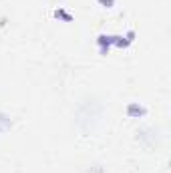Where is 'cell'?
I'll return each mask as SVG.
<instances>
[{
  "label": "cell",
  "instance_id": "6da1fadb",
  "mask_svg": "<svg viewBox=\"0 0 171 173\" xmlns=\"http://www.w3.org/2000/svg\"><path fill=\"white\" fill-rule=\"evenodd\" d=\"M101 2H103V4H111L113 0H101Z\"/></svg>",
  "mask_w": 171,
  "mask_h": 173
}]
</instances>
